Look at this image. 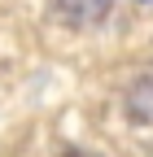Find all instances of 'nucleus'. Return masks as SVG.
Returning <instances> with one entry per match:
<instances>
[{
	"mask_svg": "<svg viewBox=\"0 0 153 157\" xmlns=\"http://www.w3.org/2000/svg\"><path fill=\"white\" fill-rule=\"evenodd\" d=\"M57 17H66L70 26H96L109 13V0H53Z\"/></svg>",
	"mask_w": 153,
	"mask_h": 157,
	"instance_id": "obj_1",
	"label": "nucleus"
},
{
	"mask_svg": "<svg viewBox=\"0 0 153 157\" xmlns=\"http://www.w3.org/2000/svg\"><path fill=\"white\" fill-rule=\"evenodd\" d=\"M127 113L136 118V122H153V74H144V78H136L131 83V92H127Z\"/></svg>",
	"mask_w": 153,
	"mask_h": 157,
	"instance_id": "obj_2",
	"label": "nucleus"
},
{
	"mask_svg": "<svg viewBox=\"0 0 153 157\" xmlns=\"http://www.w3.org/2000/svg\"><path fill=\"white\" fill-rule=\"evenodd\" d=\"M66 157H92V153H66Z\"/></svg>",
	"mask_w": 153,
	"mask_h": 157,
	"instance_id": "obj_3",
	"label": "nucleus"
}]
</instances>
